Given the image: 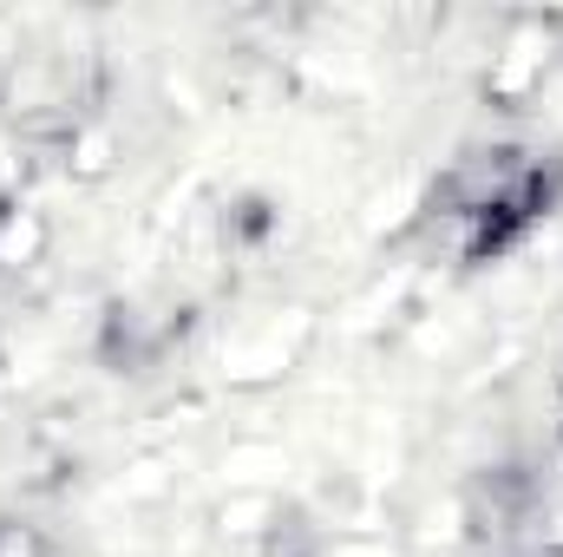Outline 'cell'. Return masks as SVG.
Listing matches in <instances>:
<instances>
[{"label":"cell","mask_w":563,"mask_h":557,"mask_svg":"<svg viewBox=\"0 0 563 557\" xmlns=\"http://www.w3.org/2000/svg\"><path fill=\"white\" fill-rule=\"evenodd\" d=\"M203 308L184 295V288H132V295H112L92 321V361L112 374V381H139L157 374L164 361H177V348L197 335Z\"/></svg>","instance_id":"obj_3"},{"label":"cell","mask_w":563,"mask_h":557,"mask_svg":"<svg viewBox=\"0 0 563 557\" xmlns=\"http://www.w3.org/2000/svg\"><path fill=\"white\" fill-rule=\"evenodd\" d=\"M558 59H563L558 20H511V33L498 40V53L485 59V79H478L485 106L492 112H531L538 92L551 86Z\"/></svg>","instance_id":"obj_5"},{"label":"cell","mask_w":563,"mask_h":557,"mask_svg":"<svg viewBox=\"0 0 563 557\" xmlns=\"http://www.w3.org/2000/svg\"><path fill=\"white\" fill-rule=\"evenodd\" d=\"M492 557H563L558 532H538V538H518V545H498Z\"/></svg>","instance_id":"obj_9"},{"label":"cell","mask_w":563,"mask_h":557,"mask_svg":"<svg viewBox=\"0 0 563 557\" xmlns=\"http://www.w3.org/2000/svg\"><path fill=\"white\" fill-rule=\"evenodd\" d=\"M46 250H53V223H46V210H33L20 190H0V276L33 270Z\"/></svg>","instance_id":"obj_6"},{"label":"cell","mask_w":563,"mask_h":557,"mask_svg":"<svg viewBox=\"0 0 563 557\" xmlns=\"http://www.w3.org/2000/svg\"><path fill=\"white\" fill-rule=\"evenodd\" d=\"M563 210V151L518 139L465 144L420 197V230L445 243L459 270H492L518 256Z\"/></svg>","instance_id":"obj_1"},{"label":"cell","mask_w":563,"mask_h":557,"mask_svg":"<svg viewBox=\"0 0 563 557\" xmlns=\"http://www.w3.org/2000/svg\"><path fill=\"white\" fill-rule=\"evenodd\" d=\"M0 557H53V532L26 512H0Z\"/></svg>","instance_id":"obj_8"},{"label":"cell","mask_w":563,"mask_h":557,"mask_svg":"<svg viewBox=\"0 0 563 557\" xmlns=\"http://www.w3.org/2000/svg\"><path fill=\"white\" fill-rule=\"evenodd\" d=\"M459 518L472 545H518L558 518V459L551 452H498L459 485Z\"/></svg>","instance_id":"obj_2"},{"label":"cell","mask_w":563,"mask_h":557,"mask_svg":"<svg viewBox=\"0 0 563 557\" xmlns=\"http://www.w3.org/2000/svg\"><path fill=\"white\" fill-rule=\"evenodd\" d=\"M308 341H314L308 308H256L223 335V381L230 387H276L282 374H295Z\"/></svg>","instance_id":"obj_4"},{"label":"cell","mask_w":563,"mask_h":557,"mask_svg":"<svg viewBox=\"0 0 563 557\" xmlns=\"http://www.w3.org/2000/svg\"><path fill=\"white\" fill-rule=\"evenodd\" d=\"M288 518V512H282ZM269 532V551L276 557H400L387 538L374 532H334V525H282Z\"/></svg>","instance_id":"obj_7"}]
</instances>
